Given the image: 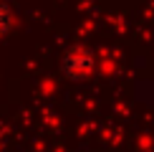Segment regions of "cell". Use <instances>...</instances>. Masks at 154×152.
I'll return each instance as SVG.
<instances>
[{
  "mask_svg": "<svg viewBox=\"0 0 154 152\" xmlns=\"http://www.w3.org/2000/svg\"><path fill=\"white\" fill-rule=\"evenodd\" d=\"M94 71V53L88 48L83 46H76L71 48L66 56H63V74L68 76V79H83V76H88Z\"/></svg>",
  "mask_w": 154,
  "mask_h": 152,
  "instance_id": "cell-1",
  "label": "cell"
},
{
  "mask_svg": "<svg viewBox=\"0 0 154 152\" xmlns=\"http://www.w3.org/2000/svg\"><path fill=\"white\" fill-rule=\"evenodd\" d=\"M13 28V13L5 3H0V36H5Z\"/></svg>",
  "mask_w": 154,
  "mask_h": 152,
  "instance_id": "cell-2",
  "label": "cell"
}]
</instances>
